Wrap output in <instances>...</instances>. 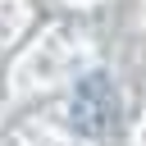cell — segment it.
I'll return each instance as SVG.
<instances>
[{"label": "cell", "mask_w": 146, "mask_h": 146, "mask_svg": "<svg viewBox=\"0 0 146 146\" xmlns=\"http://www.w3.org/2000/svg\"><path fill=\"white\" fill-rule=\"evenodd\" d=\"M73 119H78V128H82L87 137L110 132V123H114V96H110V82H105V78H87V82L78 87Z\"/></svg>", "instance_id": "cell-1"}]
</instances>
